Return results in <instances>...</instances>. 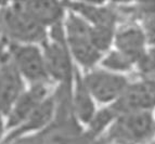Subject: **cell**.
Here are the masks:
<instances>
[{
	"instance_id": "ba28073f",
	"label": "cell",
	"mask_w": 155,
	"mask_h": 144,
	"mask_svg": "<svg viewBox=\"0 0 155 144\" xmlns=\"http://www.w3.org/2000/svg\"><path fill=\"white\" fill-rule=\"evenodd\" d=\"M118 115L155 111V79L141 78L129 82L120 98L111 104Z\"/></svg>"
},
{
	"instance_id": "7a4b0ae2",
	"label": "cell",
	"mask_w": 155,
	"mask_h": 144,
	"mask_svg": "<svg viewBox=\"0 0 155 144\" xmlns=\"http://www.w3.org/2000/svg\"><path fill=\"white\" fill-rule=\"evenodd\" d=\"M48 31L24 10L21 1L0 3V39L7 44H40Z\"/></svg>"
},
{
	"instance_id": "6da1fadb",
	"label": "cell",
	"mask_w": 155,
	"mask_h": 144,
	"mask_svg": "<svg viewBox=\"0 0 155 144\" xmlns=\"http://www.w3.org/2000/svg\"><path fill=\"white\" fill-rule=\"evenodd\" d=\"M57 115L40 133L24 138L12 144H109L105 139H92L74 118L71 110V86H57Z\"/></svg>"
},
{
	"instance_id": "603a6c76",
	"label": "cell",
	"mask_w": 155,
	"mask_h": 144,
	"mask_svg": "<svg viewBox=\"0 0 155 144\" xmlns=\"http://www.w3.org/2000/svg\"><path fill=\"white\" fill-rule=\"evenodd\" d=\"M150 144H155V143H154V142H153V141H152V142H151V143H150Z\"/></svg>"
},
{
	"instance_id": "30bf717a",
	"label": "cell",
	"mask_w": 155,
	"mask_h": 144,
	"mask_svg": "<svg viewBox=\"0 0 155 144\" xmlns=\"http://www.w3.org/2000/svg\"><path fill=\"white\" fill-rule=\"evenodd\" d=\"M54 90L18 128L5 134L2 144H12L18 140L38 134L51 125L57 115V97Z\"/></svg>"
},
{
	"instance_id": "d4e9b609",
	"label": "cell",
	"mask_w": 155,
	"mask_h": 144,
	"mask_svg": "<svg viewBox=\"0 0 155 144\" xmlns=\"http://www.w3.org/2000/svg\"><path fill=\"white\" fill-rule=\"evenodd\" d=\"M154 115H155V113H154Z\"/></svg>"
},
{
	"instance_id": "cb8c5ba5",
	"label": "cell",
	"mask_w": 155,
	"mask_h": 144,
	"mask_svg": "<svg viewBox=\"0 0 155 144\" xmlns=\"http://www.w3.org/2000/svg\"><path fill=\"white\" fill-rule=\"evenodd\" d=\"M153 142H154V143H155V139H154V140H153Z\"/></svg>"
},
{
	"instance_id": "ffe728a7",
	"label": "cell",
	"mask_w": 155,
	"mask_h": 144,
	"mask_svg": "<svg viewBox=\"0 0 155 144\" xmlns=\"http://www.w3.org/2000/svg\"><path fill=\"white\" fill-rule=\"evenodd\" d=\"M134 67H137L142 78L155 79V44H150L147 47L136 62Z\"/></svg>"
},
{
	"instance_id": "2e32d148",
	"label": "cell",
	"mask_w": 155,
	"mask_h": 144,
	"mask_svg": "<svg viewBox=\"0 0 155 144\" xmlns=\"http://www.w3.org/2000/svg\"><path fill=\"white\" fill-rule=\"evenodd\" d=\"M118 114L112 105L100 106L96 111L92 118L85 127V130L89 136L92 139H103L104 134L112 126V123L117 118Z\"/></svg>"
},
{
	"instance_id": "e0dca14e",
	"label": "cell",
	"mask_w": 155,
	"mask_h": 144,
	"mask_svg": "<svg viewBox=\"0 0 155 144\" xmlns=\"http://www.w3.org/2000/svg\"><path fill=\"white\" fill-rule=\"evenodd\" d=\"M99 67L115 74L124 75L125 73L132 70L134 62L116 49H111L102 55Z\"/></svg>"
},
{
	"instance_id": "9a60e30c",
	"label": "cell",
	"mask_w": 155,
	"mask_h": 144,
	"mask_svg": "<svg viewBox=\"0 0 155 144\" xmlns=\"http://www.w3.org/2000/svg\"><path fill=\"white\" fill-rule=\"evenodd\" d=\"M67 10L76 13L91 26H116L115 11L107 5L92 2H64Z\"/></svg>"
},
{
	"instance_id": "3957f363",
	"label": "cell",
	"mask_w": 155,
	"mask_h": 144,
	"mask_svg": "<svg viewBox=\"0 0 155 144\" xmlns=\"http://www.w3.org/2000/svg\"><path fill=\"white\" fill-rule=\"evenodd\" d=\"M65 42L75 66L87 72L99 66L103 54L91 42V25L76 13L67 10L63 21Z\"/></svg>"
},
{
	"instance_id": "52a82bcc",
	"label": "cell",
	"mask_w": 155,
	"mask_h": 144,
	"mask_svg": "<svg viewBox=\"0 0 155 144\" xmlns=\"http://www.w3.org/2000/svg\"><path fill=\"white\" fill-rule=\"evenodd\" d=\"M81 75L86 88L98 106H107L115 103L130 82L125 75L115 74L99 66L81 72Z\"/></svg>"
},
{
	"instance_id": "4fadbf2b",
	"label": "cell",
	"mask_w": 155,
	"mask_h": 144,
	"mask_svg": "<svg viewBox=\"0 0 155 144\" xmlns=\"http://www.w3.org/2000/svg\"><path fill=\"white\" fill-rule=\"evenodd\" d=\"M113 46L114 49L131 59L136 65V62L147 48V41L140 25L130 24L116 29Z\"/></svg>"
},
{
	"instance_id": "44dd1931",
	"label": "cell",
	"mask_w": 155,
	"mask_h": 144,
	"mask_svg": "<svg viewBox=\"0 0 155 144\" xmlns=\"http://www.w3.org/2000/svg\"><path fill=\"white\" fill-rule=\"evenodd\" d=\"M7 134V128H5V118L2 114L0 113V144H2L5 136Z\"/></svg>"
},
{
	"instance_id": "d6986e66",
	"label": "cell",
	"mask_w": 155,
	"mask_h": 144,
	"mask_svg": "<svg viewBox=\"0 0 155 144\" xmlns=\"http://www.w3.org/2000/svg\"><path fill=\"white\" fill-rule=\"evenodd\" d=\"M141 25L147 44H155V3H147L144 8L141 9L140 13Z\"/></svg>"
},
{
	"instance_id": "5b68a950",
	"label": "cell",
	"mask_w": 155,
	"mask_h": 144,
	"mask_svg": "<svg viewBox=\"0 0 155 144\" xmlns=\"http://www.w3.org/2000/svg\"><path fill=\"white\" fill-rule=\"evenodd\" d=\"M103 139L109 144H150L155 139V115L150 112L117 116Z\"/></svg>"
},
{
	"instance_id": "9c48e42d",
	"label": "cell",
	"mask_w": 155,
	"mask_h": 144,
	"mask_svg": "<svg viewBox=\"0 0 155 144\" xmlns=\"http://www.w3.org/2000/svg\"><path fill=\"white\" fill-rule=\"evenodd\" d=\"M52 83L27 85L22 94L5 115L7 133L18 128L54 90Z\"/></svg>"
},
{
	"instance_id": "7402d4cb",
	"label": "cell",
	"mask_w": 155,
	"mask_h": 144,
	"mask_svg": "<svg viewBox=\"0 0 155 144\" xmlns=\"http://www.w3.org/2000/svg\"><path fill=\"white\" fill-rule=\"evenodd\" d=\"M5 55H7V50H5V44L2 40L0 41V70L2 67L3 62L5 60Z\"/></svg>"
},
{
	"instance_id": "ac0fdd59",
	"label": "cell",
	"mask_w": 155,
	"mask_h": 144,
	"mask_svg": "<svg viewBox=\"0 0 155 144\" xmlns=\"http://www.w3.org/2000/svg\"><path fill=\"white\" fill-rule=\"evenodd\" d=\"M116 26H91V42L99 52L104 54L111 50Z\"/></svg>"
},
{
	"instance_id": "5bb4252c",
	"label": "cell",
	"mask_w": 155,
	"mask_h": 144,
	"mask_svg": "<svg viewBox=\"0 0 155 144\" xmlns=\"http://www.w3.org/2000/svg\"><path fill=\"white\" fill-rule=\"evenodd\" d=\"M24 10L48 31L63 23L67 9L59 1H21Z\"/></svg>"
},
{
	"instance_id": "8fae6325",
	"label": "cell",
	"mask_w": 155,
	"mask_h": 144,
	"mask_svg": "<svg viewBox=\"0 0 155 144\" xmlns=\"http://www.w3.org/2000/svg\"><path fill=\"white\" fill-rule=\"evenodd\" d=\"M70 102L74 118L80 126L85 128L99 106L90 95L88 89L86 88L81 70H78L77 67L75 68L74 77L71 85Z\"/></svg>"
},
{
	"instance_id": "8992f818",
	"label": "cell",
	"mask_w": 155,
	"mask_h": 144,
	"mask_svg": "<svg viewBox=\"0 0 155 144\" xmlns=\"http://www.w3.org/2000/svg\"><path fill=\"white\" fill-rule=\"evenodd\" d=\"M5 44L9 60L26 85L51 83L47 75L44 53L39 44L7 42Z\"/></svg>"
},
{
	"instance_id": "277c9868",
	"label": "cell",
	"mask_w": 155,
	"mask_h": 144,
	"mask_svg": "<svg viewBox=\"0 0 155 144\" xmlns=\"http://www.w3.org/2000/svg\"><path fill=\"white\" fill-rule=\"evenodd\" d=\"M48 78L54 86H71L75 64L65 42L63 23L48 29V37L40 44Z\"/></svg>"
},
{
	"instance_id": "7c38bea8",
	"label": "cell",
	"mask_w": 155,
	"mask_h": 144,
	"mask_svg": "<svg viewBox=\"0 0 155 144\" xmlns=\"http://www.w3.org/2000/svg\"><path fill=\"white\" fill-rule=\"evenodd\" d=\"M26 86L27 85L14 68L7 53L0 70V113L5 117Z\"/></svg>"
}]
</instances>
